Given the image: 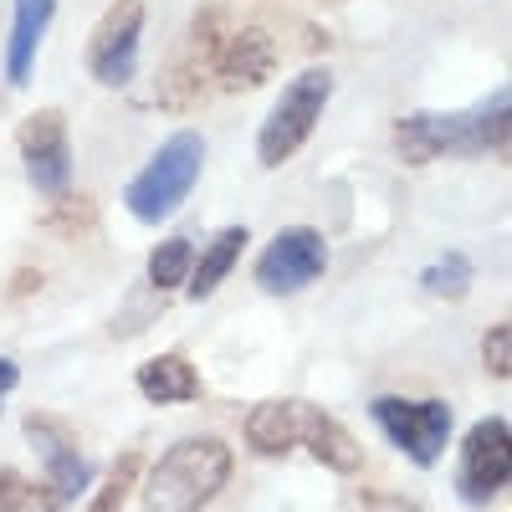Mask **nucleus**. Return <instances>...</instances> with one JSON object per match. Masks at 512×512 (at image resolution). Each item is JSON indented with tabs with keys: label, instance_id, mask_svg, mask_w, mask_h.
Listing matches in <instances>:
<instances>
[{
	"label": "nucleus",
	"instance_id": "22",
	"mask_svg": "<svg viewBox=\"0 0 512 512\" xmlns=\"http://www.w3.org/2000/svg\"><path fill=\"white\" fill-rule=\"evenodd\" d=\"M482 369L492 379H507L512 374V333H507V323H492L487 328V338H482Z\"/></svg>",
	"mask_w": 512,
	"mask_h": 512
},
{
	"label": "nucleus",
	"instance_id": "12",
	"mask_svg": "<svg viewBox=\"0 0 512 512\" xmlns=\"http://www.w3.org/2000/svg\"><path fill=\"white\" fill-rule=\"evenodd\" d=\"M26 436L36 441V456L47 461V472H52V492H57V502H72V497H82L88 492V456H82L52 420H41V415H31L26 420Z\"/></svg>",
	"mask_w": 512,
	"mask_h": 512
},
{
	"label": "nucleus",
	"instance_id": "21",
	"mask_svg": "<svg viewBox=\"0 0 512 512\" xmlns=\"http://www.w3.org/2000/svg\"><path fill=\"white\" fill-rule=\"evenodd\" d=\"M139 466H144V456H139V451H123V456L113 461V472H108L103 492L93 497V512H118V507H123V497L134 492V482H139Z\"/></svg>",
	"mask_w": 512,
	"mask_h": 512
},
{
	"label": "nucleus",
	"instance_id": "11",
	"mask_svg": "<svg viewBox=\"0 0 512 512\" xmlns=\"http://www.w3.org/2000/svg\"><path fill=\"white\" fill-rule=\"evenodd\" d=\"M277 72V41L262 26H241L221 41L216 52V82L226 93H251Z\"/></svg>",
	"mask_w": 512,
	"mask_h": 512
},
{
	"label": "nucleus",
	"instance_id": "3",
	"mask_svg": "<svg viewBox=\"0 0 512 512\" xmlns=\"http://www.w3.org/2000/svg\"><path fill=\"white\" fill-rule=\"evenodd\" d=\"M200 169H205V139L195 134V128L169 134V139L149 154V164L139 169L134 180H128V190H123L128 216L144 221V226H159L164 216H175V210L185 205V195L195 190Z\"/></svg>",
	"mask_w": 512,
	"mask_h": 512
},
{
	"label": "nucleus",
	"instance_id": "23",
	"mask_svg": "<svg viewBox=\"0 0 512 512\" xmlns=\"http://www.w3.org/2000/svg\"><path fill=\"white\" fill-rule=\"evenodd\" d=\"M359 512H420L410 497H395V492H369L364 502H359Z\"/></svg>",
	"mask_w": 512,
	"mask_h": 512
},
{
	"label": "nucleus",
	"instance_id": "15",
	"mask_svg": "<svg viewBox=\"0 0 512 512\" xmlns=\"http://www.w3.org/2000/svg\"><path fill=\"white\" fill-rule=\"evenodd\" d=\"M246 446L256 456H287L303 436V405L297 400H262L251 415H246Z\"/></svg>",
	"mask_w": 512,
	"mask_h": 512
},
{
	"label": "nucleus",
	"instance_id": "10",
	"mask_svg": "<svg viewBox=\"0 0 512 512\" xmlns=\"http://www.w3.org/2000/svg\"><path fill=\"white\" fill-rule=\"evenodd\" d=\"M507 472H512V425L502 415H487L461 441L456 487L466 502H492L507 487Z\"/></svg>",
	"mask_w": 512,
	"mask_h": 512
},
{
	"label": "nucleus",
	"instance_id": "5",
	"mask_svg": "<svg viewBox=\"0 0 512 512\" xmlns=\"http://www.w3.org/2000/svg\"><path fill=\"white\" fill-rule=\"evenodd\" d=\"M374 425L395 441V451H405L415 466H436L446 441H451V425L456 410L446 400H400V395H379L369 405Z\"/></svg>",
	"mask_w": 512,
	"mask_h": 512
},
{
	"label": "nucleus",
	"instance_id": "9",
	"mask_svg": "<svg viewBox=\"0 0 512 512\" xmlns=\"http://www.w3.org/2000/svg\"><path fill=\"white\" fill-rule=\"evenodd\" d=\"M16 149L26 164V180L41 195H62L72 185V139H67V118L62 108H36L21 128H16Z\"/></svg>",
	"mask_w": 512,
	"mask_h": 512
},
{
	"label": "nucleus",
	"instance_id": "7",
	"mask_svg": "<svg viewBox=\"0 0 512 512\" xmlns=\"http://www.w3.org/2000/svg\"><path fill=\"white\" fill-rule=\"evenodd\" d=\"M323 272H328V241H323V231H313V226H282V231L262 246V256H256V287L272 292V297L303 292V287H313Z\"/></svg>",
	"mask_w": 512,
	"mask_h": 512
},
{
	"label": "nucleus",
	"instance_id": "1",
	"mask_svg": "<svg viewBox=\"0 0 512 512\" xmlns=\"http://www.w3.org/2000/svg\"><path fill=\"white\" fill-rule=\"evenodd\" d=\"M507 144V88H497L492 98L456 108V113H405L395 118V149L405 164H431L441 154H502Z\"/></svg>",
	"mask_w": 512,
	"mask_h": 512
},
{
	"label": "nucleus",
	"instance_id": "17",
	"mask_svg": "<svg viewBox=\"0 0 512 512\" xmlns=\"http://www.w3.org/2000/svg\"><path fill=\"white\" fill-rule=\"evenodd\" d=\"M241 246H246V226H226L216 241H210L200 256H195V267H190V297H210L226 277H231V267H236V256H241Z\"/></svg>",
	"mask_w": 512,
	"mask_h": 512
},
{
	"label": "nucleus",
	"instance_id": "6",
	"mask_svg": "<svg viewBox=\"0 0 512 512\" xmlns=\"http://www.w3.org/2000/svg\"><path fill=\"white\" fill-rule=\"evenodd\" d=\"M221 26H226L221 11H200L195 26L180 41V57L159 72V103L169 113H190L205 98V82L216 77V52H221V41H226Z\"/></svg>",
	"mask_w": 512,
	"mask_h": 512
},
{
	"label": "nucleus",
	"instance_id": "19",
	"mask_svg": "<svg viewBox=\"0 0 512 512\" xmlns=\"http://www.w3.org/2000/svg\"><path fill=\"white\" fill-rule=\"evenodd\" d=\"M420 287L431 297H466V287H472V262H466L461 251H446L420 272Z\"/></svg>",
	"mask_w": 512,
	"mask_h": 512
},
{
	"label": "nucleus",
	"instance_id": "20",
	"mask_svg": "<svg viewBox=\"0 0 512 512\" xmlns=\"http://www.w3.org/2000/svg\"><path fill=\"white\" fill-rule=\"evenodd\" d=\"M0 512H57V497L11 472V466H0Z\"/></svg>",
	"mask_w": 512,
	"mask_h": 512
},
{
	"label": "nucleus",
	"instance_id": "18",
	"mask_svg": "<svg viewBox=\"0 0 512 512\" xmlns=\"http://www.w3.org/2000/svg\"><path fill=\"white\" fill-rule=\"evenodd\" d=\"M190 267H195V246L185 241V236H169L164 246H154L149 251V287H180L185 277H190Z\"/></svg>",
	"mask_w": 512,
	"mask_h": 512
},
{
	"label": "nucleus",
	"instance_id": "16",
	"mask_svg": "<svg viewBox=\"0 0 512 512\" xmlns=\"http://www.w3.org/2000/svg\"><path fill=\"white\" fill-rule=\"evenodd\" d=\"M139 395L154 405H180V400H200V374L185 354H154L139 364Z\"/></svg>",
	"mask_w": 512,
	"mask_h": 512
},
{
	"label": "nucleus",
	"instance_id": "4",
	"mask_svg": "<svg viewBox=\"0 0 512 512\" xmlns=\"http://www.w3.org/2000/svg\"><path fill=\"white\" fill-rule=\"evenodd\" d=\"M328 98H333V72H328V67L297 72L287 88H282V98L272 103V113L262 118V134H256V159H262L267 169L287 164L297 149L313 139V128H318Z\"/></svg>",
	"mask_w": 512,
	"mask_h": 512
},
{
	"label": "nucleus",
	"instance_id": "24",
	"mask_svg": "<svg viewBox=\"0 0 512 512\" xmlns=\"http://www.w3.org/2000/svg\"><path fill=\"white\" fill-rule=\"evenodd\" d=\"M16 384H21V369H16L11 359H0V400H6V395L16 390Z\"/></svg>",
	"mask_w": 512,
	"mask_h": 512
},
{
	"label": "nucleus",
	"instance_id": "13",
	"mask_svg": "<svg viewBox=\"0 0 512 512\" xmlns=\"http://www.w3.org/2000/svg\"><path fill=\"white\" fill-rule=\"evenodd\" d=\"M11 11L16 16H11V41H6V77H11V88H26L36 52H41V36L52 31L57 0H11Z\"/></svg>",
	"mask_w": 512,
	"mask_h": 512
},
{
	"label": "nucleus",
	"instance_id": "8",
	"mask_svg": "<svg viewBox=\"0 0 512 512\" xmlns=\"http://www.w3.org/2000/svg\"><path fill=\"white\" fill-rule=\"evenodd\" d=\"M139 36H144V0H113L88 41V72L103 88H128L139 72Z\"/></svg>",
	"mask_w": 512,
	"mask_h": 512
},
{
	"label": "nucleus",
	"instance_id": "14",
	"mask_svg": "<svg viewBox=\"0 0 512 512\" xmlns=\"http://www.w3.org/2000/svg\"><path fill=\"white\" fill-rule=\"evenodd\" d=\"M297 441H303V446L328 466V472H338V477H354L359 466H364V446L354 441L349 425H344V420H333L328 410L303 405V436H297Z\"/></svg>",
	"mask_w": 512,
	"mask_h": 512
},
{
	"label": "nucleus",
	"instance_id": "2",
	"mask_svg": "<svg viewBox=\"0 0 512 512\" xmlns=\"http://www.w3.org/2000/svg\"><path fill=\"white\" fill-rule=\"evenodd\" d=\"M231 482V446L221 436H185L175 441L144 482V512H200Z\"/></svg>",
	"mask_w": 512,
	"mask_h": 512
}]
</instances>
